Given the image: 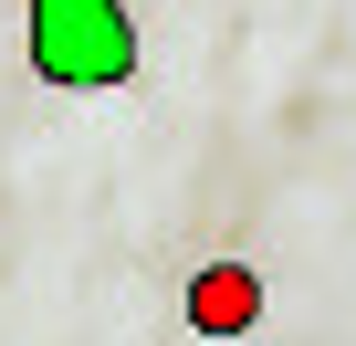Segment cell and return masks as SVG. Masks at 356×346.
<instances>
[{
	"label": "cell",
	"mask_w": 356,
	"mask_h": 346,
	"mask_svg": "<svg viewBox=\"0 0 356 346\" xmlns=\"http://www.w3.org/2000/svg\"><path fill=\"white\" fill-rule=\"evenodd\" d=\"M32 74L63 95H105L136 74V22L126 0H32Z\"/></svg>",
	"instance_id": "6da1fadb"
},
{
	"label": "cell",
	"mask_w": 356,
	"mask_h": 346,
	"mask_svg": "<svg viewBox=\"0 0 356 346\" xmlns=\"http://www.w3.org/2000/svg\"><path fill=\"white\" fill-rule=\"evenodd\" d=\"M189 325H200V336H252V325H262V273H252V262H210V273L189 283Z\"/></svg>",
	"instance_id": "7a4b0ae2"
}]
</instances>
